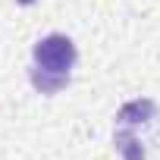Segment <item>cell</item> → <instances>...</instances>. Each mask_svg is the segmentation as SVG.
I'll use <instances>...</instances> for the list:
<instances>
[{
	"mask_svg": "<svg viewBox=\"0 0 160 160\" xmlns=\"http://www.w3.org/2000/svg\"><path fill=\"white\" fill-rule=\"evenodd\" d=\"M75 44L66 38V35H47L41 38L35 47H32V66L38 69H47V72H63L69 75V69L75 66Z\"/></svg>",
	"mask_w": 160,
	"mask_h": 160,
	"instance_id": "6da1fadb",
	"label": "cell"
},
{
	"mask_svg": "<svg viewBox=\"0 0 160 160\" xmlns=\"http://www.w3.org/2000/svg\"><path fill=\"white\" fill-rule=\"evenodd\" d=\"M154 119H157V104H154L151 98L129 101V104H122L119 113H116V122L126 126V129H135V132H138V126H148V122H154Z\"/></svg>",
	"mask_w": 160,
	"mask_h": 160,
	"instance_id": "7a4b0ae2",
	"label": "cell"
},
{
	"mask_svg": "<svg viewBox=\"0 0 160 160\" xmlns=\"http://www.w3.org/2000/svg\"><path fill=\"white\" fill-rule=\"evenodd\" d=\"M113 144H116V151H119L126 160H144V157H148V151H144V144H141V138H138L135 129L119 126L116 135H113Z\"/></svg>",
	"mask_w": 160,
	"mask_h": 160,
	"instance_id": "3957f363",
	"label": "cell"
},
{
	"mask_svg": "<svg viewBox=\"0 0 160 160\" xmlns=\"http://www.w3.org/2000/svg\"><path fill=\"white\" fill-rule=\"evenodd\" d=\"M28 78H32V85H35L41 94H57V91H63V88L69 85V75H63V72H47V69H38V66L28 69Z\"/></svg>",
	"mask_w": 160,
	"mask_h": 160,
	"instance_id": "277c9868",
	"label": "cell"
},
{
	"mask_svg": "<svg viewBox=\"0 0 160 160\" xmlns=\"http://www.w3.org/2000/svg\"><path fill=\"white\" fill-rule=\"evenodd\" d=\"M16 3H22V7H32V3H35V0H16Z\"/></svg>",
	"mask_w": 160,
	"mask_h": 160,
	"instance_id": "5b68a950",
	"label": "cell"
}]
</instances>
